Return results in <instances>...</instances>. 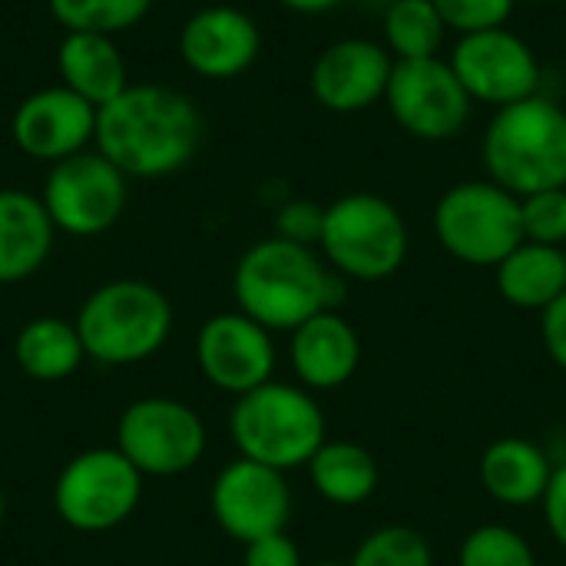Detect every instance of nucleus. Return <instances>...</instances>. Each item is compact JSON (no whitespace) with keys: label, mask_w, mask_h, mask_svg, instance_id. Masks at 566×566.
Listing matches in <instances>:
<instances>
[{"label":"nucleus","mask_w":566,"mask_h":566,"mask_svg":"<svg viewBox=\"0 0 566 566\" xmlns=\"http://www.w3.org/2000/svg\"><path fill=\"white\" fill-rule=\"evenodd\" d=\"M497 295L521 312H544L566 292V249L521 242L494 269Z\"/></svg>","instance_id":"4be33fe9"},{"label":"nucleus","mask_w":566,"mask_h":566,"mask_svg":"<svg viewBox=\"0 0 566 566\" xmlns=\"http://www.w3.org/2000/svg\"><path fill=\"white\" fill-rule=\"evenodd\" d=\"M13 146L40 163H60L76 156L96 136V106L80 93L60 86L36 90L20 99L10 119Z\"/></svg>","instance_id":"dca6fc26"},{"label":"nucleus","mask_w":566,"mask_h":566,"mask_svg":"<svg viewBox=\"0 0 566 566\" xmlns=\"http://www.w3.org/2000/svg\"><path fill=\"white\" fill-rule=\"evenodd\" d=\"M289 365L302 388L338 391L361 368V338L338 308L318 312L292 332Z\"/></svg>","instance_id":"a211bd4d"},{"label":"nucleus","mask_w":566,"mask_h":566,"mask_svg":"<svg viewBox=\"0 0 566 566\" xmlns=\"http://www.w3.org/2000/svg\"><path fill=\"white\" fill-rule=\"evenodd\" d=\"M40 199L56 232L93 239L119 222L129 199V176L99 149H83L50 166Z\"/></svg>","instance_id":"9d476101"},{"label":"nucleus","mask_w":566,"mask_h":566,"mask_svg":"<svg viewBox=\"0 0 566 566\" xmlns=\"http://www.w3.org/2000/svg\"><path fill=\"white\" fill-rule=\"evenodd\" d=\"M521 229H524V242L566 249V186L524 196L521 199Z\"/></svg>","instance_id":"c85d7f7f"},{"label":"nucleus","mask_w":566,"mask_h":566,"mask_svg":"<svg viewBox=\"0 0 566 566\" xmlns=\"http://www.w3.org/2000/svg\"><path fill=\"white\" fill-rule=\"evenodd\" d=\"M322 229H325V206L312 199H285L275 209V235L285 242L318 249Z\"/></svg>","instance_id":"7c9ffc66"},{"label":"nucleus","mask_w":566,"mask_h":566,"mask_svg":"<svg viewBox=\"0 0 566 566\" xmlns=\"http://www.w3.org/2000/svg\"><path fill=\"white\" fill-rule=\"evenodd\" d=\"M541 342L551 361L566 375V292L541 312Z\"/></svg>","instance_id":"473e14b6"},{"label":"nucleus","mask_w":566,"mask_h":566,"mask_svg":"<svg viewBox=\"0 0 566 566\" xmlns=\"http://www.w3.org/2000/svg\"><path fill=\"white\" fill-rule=\"evenodd\" d=\"M209 511L219 531L245 547L289 527L292 488L282 471L249 458H235L216 474L209 488Z\"/></svg>","instance_id":"ddd939ff"},{"label":"nucleus","mask_w":566,"mask_h":566,"mask_svg":"<svg viewBox=\"0 0 566 566\" xmlns=\"http://www.w3.org/2000/svg\"><path fill=\"white\" fill-rule=\"evenodd\" d=\"M285 10L292 13H305V17H318V13H328L335 7H342L345 0H279Z\"/></svg>","instance_id":"f704fd0d"},{"label":"nucleus","mask_w":566,"mask_h":566,"mask_svg":"<svg viewBox=\"0 0 566 566\" xmlns=\"http://www.w3.org/2000/svg\"><path fill=\"white\" fill-rule=\"evenodd\" d=\"M451 70L474 99V106L504 109L541 93L544 66L537 50L511 27H494L481 33L458 36L448 53Z\"/></svg>","instance_id":"f8f14e48"},{"label":"nucleus","mask_w":566,"mask_h":566,"mask_svg":"<svg viewBox=\"0 0 566 566\" xmlns=\"http://www.w3.org/2000/svg\"><path fill=\"white\" fill-rule=\"evenodd\" d=\"M441 249L471 269H497L521 242V199L491 179H468L434 202L431 216Z\"/></svg>","instance_id":"0eeeda50"},{"label":"nucleus","mask_w":566,"mask_h":566,"mask_svg":"<svg viewBox=\"0 0 566 566\" xmlns=\"http://www.w3.org/2000/svg\"><path fill=\"white\" fill-rule=\"evenodd\" d=\"M517 3H531V7H544V3H557V0H517Z\"/></svg>","instance_id":"c9c22d12"},{"label":"nucleus","mask_w":566,"mask_h":566,"mask_svg":"<svg viewBox=\"0 0 566 566\" xmlns=\"http://www.w3.org/2000/svg\"><path fill=\"white\" fill-rule=\"evenodd\" d=\"M206 444L202 418L176 398H139L116 421V451L143 478H179L192 471Z\"/></svg>","instance_id":"1a4fd4ad"},{"label":"nucleus","mask_w":566,"mask_h":566,"mask_svg":"<svg viewBox=\"0 0 566 566\" xmlns=\"http://www.w3.org/2000/svg\"><path fill=\"white\" fill-rule=\"evenodd\" d=\"M3 514H7V497H3V491H0V524H3Z\"/></svg>","instance_id":"e433bc0d"},{"label":"nucleus","mask_w":566,"mask_h":566,"mask_svg":"<svg viewBox=\"0 0 566 566\" xmlns=\"http://www.w3.org/2000/svg\"><path fill=\"white\" fill-rule=\"evenodd\" d=\"M481 163L488 179L517 199L566 186V109L544 93L494 109Z\"/></svg>","instance_id":"7ed1b4c3"},{"label":"nucleus","mask_w":566,"mask_h":566,"mask_svg":"<svg viewBox=\"0 0 566 566\" xmlns=\"http://www.w3.org/2000/svg\"><path fill=\"white\" fill-rule=\"evenodd\" d=\"M53 20L66 33H106L133 30L153 7V0H46Z\"/></svg>","instance_id":"a878e982"},{"label":"nucleus","mask_w":566,"mask_h":566,"mask_svg":"<svg viewBox=\"0 0 566 566\" xmlns=\"http://www.w3.org/2000/svg\"><path fill=\"white\" fill-rule=\"evenodd\" d=\"M172 3H196V0H172Z\"/></svg>","instance_id":"58836bf2"},{"label":"nucleus","mask_w":566,"mask_h":566,"mask_svg":"<svg viewBox=\"0 0 566 566\" xmlns=\"http://www.w3.org/2000/svg\"><path fill=\"white\" fill-rule=\"evenodd\" d=\"M232 295L239 312L262 328L292 335L302 322L342 305L345 279L328 269L318 249L272 235L242 252L232 272Z\"/></svg>","instance_id":"f03ea898"},{"label":"nucleus","mask_w":566,"mask_h":566,"mask_svg":"<svg viewBox=\"0 0 566 566\" xmlns=\"http://www.w3.org/2000/svg\"><path fill=\"white\" fill-rule=\"evenodd\" d=\"M262 53L259 23L229 3L196 10L179 30V56L202 80H235Z\"/></svg>","instance_id":"f3484780"},{"label":"nucleus","mask_w":566,"mask_h":566,"mask_svg":"<svg viewBox=\"0 0 566 566\" xmlns=\"http://www.w3.org/2000/svg\"><path fill=\"white\" fill-rule=\"evenodd\" d=\"M478 478L491 501L504 507H534L551 488L554 464L537 441L507 434L484 448L478 461Z\"/></svg>","instance_id":"6ab92c4d"},{"label":"nucleus","mask_w":566,"mask_h":566,"mask_svg":"<svg viewBox=\"0 0 566 566\" xmlns=\"http://www.w3.org/2000/svg\"><path fill=\"white\" fill-rule=\"evenodd\" d=\"M312 566H348V564H342V560H318V564H312Z\"/></svg>","instance_id":"4c0bfd02"},{"label":"nucleus","mask_w":566,"mask_h":566,"mask_svg":"<svg viewBox=\"0 0 566 566\" xmlns=\"http://www.w3.org/2000/svg\"><path fill=\"white\" fill-rule=\"evenodd\" d=\"M60 80L96 109L116 99L129 86L126 60L106 33H66L56 50Z\"/></svg>","instance_id":"412c9836"},{"label":"nucleus","mask_w":566,"mask_h":566,"mask_svg":"<svg viewBox=\"0 0 566 566\" xmlns=\"http://www.w3.org/2000/svg\"><path fill=\"white\" fill-rule=\"evenodd\" d=\"M348 566H434V551L421 531L385 524L355 547Z\"/></svg>","instance_id":"bb28decb"},{"label":"nucleus","mask_w":566,"mask_h":566,"mask_svg":"<svg viewBox=\"0 0 566 566\" xmlns=\"http://www.w3.org/2000/svg\"><path fill=\"white\" fill-rule=\"evenodd\" d=\"M385 106L401 133L421 143H448L464 133L474 99L444 56L395 60Z\"/></svg>","instance_id":"9b49d317"},{"label":"nucleus","mask_w":566,"mask_h":566,"mask_svg":"<svg viewBox=\"0 0 566 566\" xmlns=\"http://www.w3.org/2000/svg\"><path fill=\"white\" fill-rule=\"evenodd\" d=\"M143 497V474L116 448H90L73 454L56 484L53 507L60 521L80 534H106L126 524Z\"/></svg>","instance_id":"6e6552de"},{"label":"nucleus","mask_w":566,"mask_h":566,"mask_svg":"<svg viewBox=\"0 0 566 566\" xmlns=\"http://www.w3.org/2000/svg\"><path fill=\"white\" fill-rule=\"evenodd\" d=\"M322 259L345 282H385L401 272L411 232L401 209L378 192H345L325 206Z\"/></svg>","instance_id":"423d86ee"},{"label":"nucleus","mask_w":566,"mask_h":566,"mask_svg":"<svg viewBox=\"0 0 566 566\" xmlns=\"http://www.w3.org/2000/svg\"><path fill=\"white\" fill-rule=\"evenodd\" d=\"M242 566H305V564H302V551H298V544L282 531V534H269V537H259V541L245 544V551H242Z\"/></svg>","instance_id":"2f4dec72"},{"label":"nucleus","mask_w":566,"mask_h":566,"mask_svg":"<svg viewBox=\"0 0 566 566\" xmlns=\"http://www.w3.org/2000/svg\"><path fill=\"white\" fill-rule=\"evenodd\" d=\"M96 149L129 179H163L192 163L202 143L199 106L159 83H129L96 109Z\"/></svg>","instance_id":"f257e3e1"},{"label":"nucleus","mask_w":566,"mask_h":566,"mask_svg":"<svg viewBox=\"0 0 566 566\" xmlns=\"http://www.w3.org/2000/svg\"><path fill=\"white\" fill-rule=\"evenodd\" d=\"M448 27L434 0H391L381 10V43L395 60L441 56Z\"/></svg>","instance_id":"393cba45"},{"label":"nucleus","mask_w":566,"mask_h":566,"mask_svg":"<svg viewBox=\"0 0 566 566\" xmlns=\"http://www.w3.org/2000/svg\"><path fill=\"white\" fill-rule=\"evenodd\" d=\"M73 325L90 361L139 365L169 342L172 305L143 279H116L86 295Z\"/></svg>","instance_id":"39448f33"},{"label":"nucleus","mask_w":566,"mask_h":566,"mask_svg":"<svg viewBox=\"0 0 566 566\" xmlns=\"http://www.w3.org/2000/svg\"><path fill=\"white\" fill-rule=\"evenodd\" d=\"M308 481L315 494L335 507H361L375 497L381 484V468L365 444L325 441L308 461Z\"/></svg>","instance_id":"5701e85b"},{"label":"nucleus","mask_w":566,"mask_h":566,"mask_svg":"<svg viewBox=\"0 0 566 566\" xmlns=\"http://www.w3.org/2000/svg\"><path fill=\"white\" fill-rule=\"evenodd\" d=\"M13 358L17 368L33 381H63L86 361V352L73 322L43 315L17 332Z\"/></svg>","instance_id":"b1692460"},{"label":"nucleus","mask_w":566,"mask_h":566,"mask_svg":"<svg viewBox=\"0 0 566 566\" xmlns=\"http://www.w3.org/2000/svg\"><path fill=\"white\" fill-rule=\"evenodd\" d=\"M458 566H537V554L521 531L507 524H481L461 541Z\"/></svg>","instance_id":"cd10ccee"},{"label":"nucleus","mask_w":566,"mask_h":566,"mask_svg":"<svg viewBox=\"0 0 566 566\" xmlns=\"http://www.w3.org/2000/svg\"><path fill=\"white\" fill-rule=\"evenodd\" d=\"M275 361L272 332L239 308L206 318L196 335V365L202 378L232 398L272 381Z\"/></svg>","instance_id":"4468645a"},{"label":"nucleus","mask_w":566,"mask_h":566,"mask_svg":"<svg viewBox=\"0 0 566 566\" xmlns=\"http://www.w3.org/2000/svg\"><path fill=\"white\" fill-rule=\"evenodd\" d=\"M229 434L239 458L289 474L295 468H308L315 451L328 441V418L308 388L272 378L235 398L229 411Z\"/></svg>","instance_id":"20e7f679"},{"label":"nucleus","mask_w":566,"mask_h":566,"mask_svg":"<svg viewBox=\"0 0 566 566\" xmlns=\"http://www.w3.org/2000/svg\"><path fill=\"white\" fill-rule=\"evenodd\" d=\"M564 3H566V0H564Z\"/></svg>","instance_id":"ea45409f"},{"label":"nucleus","mask_w":566,"mask_h":566,"mask_svg":"<svg viewBox=\"0 0 566 566\" xmlns=\"http://www.w3.org/2000/svg\"><path fill=\"white\" fill-rule=\"evenodd\" d=\"M434 7L448 30L468 36L481 30L507 27V20L517 10V0H434Z\"/></svg>","instance_id":"c756f323"},{"label":"nucleus","mask_w":566,"mask_h":566,"mask_svg":"<svg viewBox=\"0 0 566 566\" xmlns=\"http://www.w3.org/2000/svg\"><path fill=\"white\" fill-rule=\"evenodd\" d=\"M391 70H395V56L381 40L342 36L315 56L308 73V90L322 109L352 116L385 103Z\"/></svg>","instance_id":"2eb2a0df"},{"label":"nucleus","mask_w":566,"mask_h":566,"mask_svg":"<svg viewBox=\"0 0 566 566\" xmlns=\"http://www.w3.org/2000/svg\"><path fill=\"white\" fill-rule=\"evenodd\" d=\"M53 222L40 196L0 189V285H17L43 269L53 252Z\"/></svg>","instance_id":"aec40b11"},{"label":"nucleus","mask_w":566,"mask_h":566,"mask_svg":"<svg viewBox=\"0 0 566 566\" xmlns=\"http://www.w3.org/2000/svg\"><path fill=\"white\" fill-rule=\"evenodd\" d=\"M541 507H544L551 537L557 541L560 551H566V461L560 468H554V478H551V488H547Z\"/></svg>","instance_id":"72a5a7b5"}]
</instances>
